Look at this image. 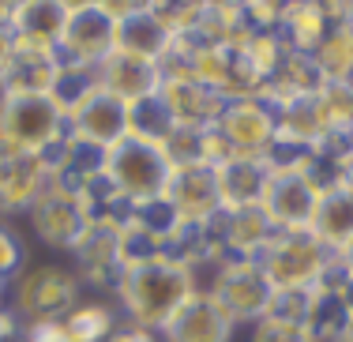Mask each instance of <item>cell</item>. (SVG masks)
I'll return each instance as SVG.
<instances>
[{
	"mask_svg": "<svg viewBox=\"0 0 353 342\" xmlns=\"http://www.w3.org/2000/svg\"><path fill=\"white\" fill-rule=\"evenodd\" d=\"M72 342H109V335L117 331V316L105 305H75L64 316Z\"/></svg>",
	"mask_w": 353,
	"mask_h": 342,
	"instance_id": "obj_24",
	"label": "cell"
},
{
	"mask_svg": "<svg viewBox=\"0 0 353 342\" xmlns=\"http://www.w3.org/2000/svg\"><path fill=\"white\" fill-rule=\"evenodd\" d=\"M214 128L225 136L237 158H267L279 139V110L263 94L237 98V102H225Z\"/></svg>",
	"mask_w": 353,
	"mask_h": 342,
	"instance_id": "obj_9",
	"label": "cell"
},
{
	"mask_svg": "<svg viewBox=\"0 0 353 342\" xmlns=\"http://www.w3.org/2000/svg\"><path fill=\"white\" fill-rule=\"evenodd\" d=\"M117 15L105 4H68V19L61 30V64L72 68H98L117 49Z\"/></svg>",
	"mask_w": 353,
	"mask_h": 342,
	"instance_id": "obj_7",
	"label": "cell"
},
{
	"mask_svg": "<svg viewBox=\"0 0 353 342\" xmlns=\"http://www.w3.org/2000/svg\"><path fill=\"white\" fill-rule=\"evenodd\" d=\"M252 342H312L301 323H285V320H274V316H263L252 331Z\"/></svg>",
	"mask_w": 353,
	"mask_h": 342,
	"instance_id": "obj_26",
	"label": "cell"
},
{
	"mask_svg": "<svg viewBox=\"0 0 353 342\" xmlns=\"http://www.w3.org/2000/svg\"><path fill=\"white\" fill-rule=\"evenodd\" d=\"M109 342H162V335L158 331H147V328H139V323H117V331L109 335Z\"/></svg>",
	"mask_w": 353,
	"mask_h": 342,
	"instance_id": "obj_29",
	"label": "cell"
},
{
	"mask_svg": "<svg viewBox=\"0 0 353 342\" xmlns=\"http://www.w3.org/2000/svg\"><path fill=\"white\" fill-rule=\"evenodd\" d=\"M312 233L319 237V245L331 248L334 256L353 241V192L350 188H331L319 196Z\"/></svg>",
	"mask_w": 353,
	"mask_h": 342,
	"instance_id": "obj_20",
	"label": "cell"
},
{
	"mask_svg": "<svg viewBox=\"0 0 353 342\" xmlns=\"http://www.w3.org/2000/svg\"><path fill=\"white\" fill-rule=\"evenodd\" d=\"M162 203L173 211L181 226H207L222 214L218 199V177L211 165H181L170 173V185L162 192Z\"/></svg>",
	"mask_w": 353,
	"mask_h": 342,
	"instance_id": "obj_11",
	"label": "cell"
},
{
	"mask_svg": "<svg viewBox=\"0 0 353 342\" xmlns=\"http://www.w3.org/2000/svg\"><path fill=\"white\" fill-rule=\"evenodd\" d=\"M64 19H68V4H49V0L15 4L12 34H19V38H41V41H53V46H61Z\"/></svg>",
	"mask_w": 353,
	"mask_h": 342,
	"instance_id": "obj_22",
	"label": "cell"
},
{
	"mask_svg": "<svg viewBox=\"0 0 353 342\" xmlns=\"http://www.w3.org/2000/svg\"><path fill=\"white\" fill-rule=\"evenodd\" d=\"M339 342H350V339H339Z\"/></svg>",
	"mask_w": 353,
	"mask_h": 342,
	"instance_id": "obj_34",
	"label": "cell"
},
{
	"mask_svg": "<svg viewBox=\"0 0 353 342\" xmlns=\"http://www.w3.org/2000/svg\"><path fill=\"white\" fill-rule=\"evenodd\" d=\"M75 263L83 267L94 286H113L124 274V248H121V226L117 222H90L79 245L72 248Z\"/></svg>",
	"mask_w": 353,
	"mask_h": 342,
	"instance_id": "obj_15",
	"label": "cell"
},
{
	"mask_svg": "<svg viewBox=\"0 0 353 342\" xmlns=\"http://www.w3.org/2000/svg\"><path fill=\"white\" fill-rule=\"evenodd\" d=\"M117 294H121L128 323H139L147 331H162L199 290H196V271L188 263L150 260V263L124 267Z\"/></svg>",
	"mask_w": 353,
	"mask_h": 342,
	"instance_id": "obj_1",
	"label": "cell"
},
{
	"mask_svg": "<svg viewBox=\"0 0 353 342\" xmlns=\"http://www.w3.org/2000/svg\"><path fill=\"white\" fill-rule=\"evenodd\" d=\"M117 49L162 64L165 53L173 49V38H170V30H165L162 23L154 19L150 4H136V8H132V12L121 19V30H117Z\"/></svg>",
	"mask_w": 353,
	"mask_h": 342,
	"instance_id": "obj_18",
	"label": "cell"
},
{
	"mask_svg": "<svg viewBox=\"0 0 353 342\" xmlns=\"http://www.w3.org/2000/svg\"><path fill=\"white\" fill-rule=\"evenodd\" d=\"M346 339L353 342V316H350V328H346Z\"/></svg>",
	"mask_w": 353,
	"mask_h": 342,
	"instance_id": "obj_33",
	"label": "cell"
},
{
	"mask_svg": "<svg viewBox=\"0 0 353 342\" xmlns=\"http://www.w3.org/2000/svg\"><path fill=\"white\" fill-rule=\"evenodd\" d=\"M128 105L121 98H113L109 90H94L83 105H75L68 113V136L83 139V143L109 151L121 139H128Z\"/></svg>",
	"mask_w": 353,
	"mask_h": 342,
	"instance_id": "obj_12",
	"label": "cell"
},
{
	"mask_svg": "<svg viewBox=\"0 0 353 342\" xmlns=\"http://www.w3.org/2000/svg\"><path fill=\"white\" fill-rule=\"evenodd\" d=\"M98 79H102V90H109L113 98H121L124 105H136L143 98H154L158 87H162V72H158L154 61L136 53H124V49H113L102 64H98Z\"/></svg>",
	"mask_w": 353,
	"mask_h": 342,
	"instance_id": "obj_14",
	"label": "cell"
},
{
	"mask_svg": "<svg viewBox=\"0 0 353 342\" xmlns=\"http://www.w3.org/2000/svg\"><path fill=\"white\" fill-rule=\"evenodd\" d=\"M214 177H218L222 211H245V207L263 203L267 181H271V165H267V158H233L222 170H214Z\"/></svg>",
	"mask_w": 353,
	"mask_h": 342,
	"instance_id": "obj_17",
	"label": "cell"
},
{
	"mask_svg": "<svg viewBox=\"0 0 353 342\" xmlns=\"http://www.w3.org/2000/svg\"><path fill=\"white\" fill-rule=\"evenodd\" d=\"M308 308H312V290H279L271 301V312L274 320H285V323H308Z\"/></svg>",
	"mask_w": 353,
	"mask_h": 342,
	"instance_id": "obj_25",
	"label": "cell"
},
{
	"mask_svg": "<svg viewBox=\"0 0 353 342\" xmlns=\"http://www.w3.org/2000/svg\"><path fill=\"white\" fill-rule=\"evenodd\" d=\"M170 173L173 170H170V162H165L162 147L147 143V139H136V136H128L117 147H109L105 162H102V177L109 181V188L121 199H128L132 207L162 199L165 185H170Z\"/></svg>",
	"mask_w": 353,
	"mask_h": 342,
	"instance_id": "obj_3",
	"label": "cell"
},
{
	"mask_svg": "<svg viewBox=\"0 0 353 342\" xmlns=\"http://www.w3.org/2000/svg\"><path fill=\"white\" fill-rule=\"evenodd\" d=\"M0 139L49 158L68 139V113L53 102V94H0Z\"/></svg>",
	"mask_w": 353,
	"mask_h": 342,
	"instance_id": "obj_2",
	"label": "cell"
},
{
	"mask_svg": "<svg viewBox=\"0 0 353 342\" xmlns=\"http://www.w3.org/2000/svg\"><path fill=\"white\" fill-rule=\"evenodd\" d=\"M312 61L319 64L327 83H346L353 76V8L339 12V19L331 23V30L319 41Z\"/></svg>",
	"mask_w": 353,
	"mask_h": 342,
	"instance_id": "obj_21",
	"label": "cell"
},
{
	"mask_svg": "<svg viewBox=\"0 0 353 342\" xmlns=\"http://www.w3.org/2000/svg\"><path fill=\"white\" fill-rule=\"evenodd\" d=\"M12 61H15V34H12V27H0V83H4Z\"/></svg>",
	"mask_w": 353,
	"mask_h": 342,
	"instance_id": "obj_30",
	"label": "cell"
},
{
	"mask_svg": "<svg viewBox=\"0 0 353 342\" xmlns=\"http://www.w3.org/2000/svg\"><path fill=\"white\" fill-rule=\"evenodd\" d=\"M158 335H162V342H230L233 320L211 294L199 290Z\"/></svg>",
	"mask_w": 353,
	"mask_h": 342,
	"instance_id": "obj_16",
	"label": "cell"
},
{
	"mask_svg": "<svg viewBox=\"0 0 353 342\" xmlns=\"http://www.w3.org/2000/svg\"><path fill=\"white\" fill-rule=\"evenodd\" d=\"M30 226L46 245L53 248H72L79 245V237L87 233L90 219H87V207H83V199L68 192L61 185V181L49 173L46 188L38 192V199L30 203Z\"/></svg>",
	"mask_w": 353,
	"mask_h": 342,
	"instance_id": "obj_10",
	"label": "cell"
},
{
	"mask_svg": "<svg viewBox=\"0 0 353 342\" xmlns=\"http://www.w3.org/2000/svg\"><path fill=\"white\" fill-rule=\"evenodd\" d=\"M128 128H132L128 136L147 139V143H158V147H162L176 124H173L170 110H165V102L154 94V98H143V102L128 105Z\"/></svg>",
	"mask_w": 353,
	"mask_h": 342,
	"instance_id": "obj_23",
	"label": "cell"
},
{
	"mask_svg": "<svg viewBox=\"0 0 353 342\" xmlns=\"http://www.w3.org/2000/svg\"><path fill=\"white\" fill-rule=\"evenodd\" d=\"M334 260H339V256L319 245V237L312 230H297V233L274 230V237L267 241L263 252L256 256L259 271L267 274L274 294H279V290H312Z\"/></svg>",
	"mask_w": 353,
	"mask_h": 342,
	"instance_id": "obj_4",
	"label": "cell"
},
{
	"mask_svg": "<svg viewBox=\"0 0 353 342\" xmlns=\"http://www.w3.org/2000/svg\"><path fill=\"white\" fill-rule=\"evenodd\" d=\"M312 162V158H308ZM319 185L308 177V170H271L263 192V214L279 233H297V230H312L316 207H319Z\"/></svg>",
	"mask_w": 353,
	"mask_h": 342,
	"instance_id": "obj_8",
	"label": "cell"
},
{
	"mask_svg": "<svg viewBox=\"0 0 353 342\" xmlns=\"http://www.w3.org/2000/svg\"><path fill=\"white\" fill-rule=\"evenodd\" d=\"M339 263H342V271H346L350 279H353V241H350V245L339 252Z\"/></svg>",
	"mask_w": 353,
	"mask_h": 342,
	"instance_id": "obj_31",
	"label": "cell"
},
{
	"mask_svg": "<svg viewBox=\"0 0 353 342\" xmlns=\"http://www.w3.org/2000/svg\"><path fill=\"white\" fill-rule=\"evenodd\" d=\"M23 274V248L12 230L0 226V282H15Z\"/></svg>",
	"mask_w": 353,
	"mask_h": 342,
	"instance_id": "obj_27",
	"label": "cell"
},
{
	"mask_svg": "<svg viewBox=\"0 0 353 342\" xmlns=\"http://www.w3.org/2000/svg\"><path fill=\"white\" fill-rule=\"evenodd\" d=\"M75 305H79V282L64 267H34L12 282V312L23 328L41 320H64Z\"/></svg>",
	"mask_w": 353,
	"mask_h": 342,
	"instance_id": "obj_5",
	"label": "cell"
},
{
	"mask_svg": "<svg viewBox=\"0 0 353 342\" xmlns=\"http://www.w3.org/2000/svg\"><path fill=\"white\" fill-rule=\"evenodd\" d=\"M218 305L225 308L233 323H259L271 312L274 301V286L267 282V274L259 271L256 260H237V256H225L218 263L214 286L207 290Z\"/></svg>",
	"mask_w": 353,
	"mask_h": 342,
	"instance_id": "obj_6",
	"label": "cell"
},
{
	"mask_svg": "<svg viewBox=\"0 0 353 342\" xmlns=\"http://www.w3.org/2000/svg\"><path fill=\"white\" fill-rule=\"evenodd\" d=\"M49 181V162L0 139V211H30Z\"/></svg>",
	"mask_w": 353,
	"mask_h": 342,
	"instance_id": "obj_13",
	"label": "cell"
},
{
	"mask_svg": "<svg viewBox=\"0 0 353 342\" xmlns=\"http://www.w3.org/2000/svg\"><path fill=\"white\" fill-rule=\"evenodd\" d=\"M342 188H350V192H353V158L346 162V173H342Z\"/></svg>",
	"mask_w": 353,
	"mask_h": 342,
	"instance_id": "obj_32",
	"label": "cell"
},
{
	"mask_svg": "<svg viewBox=\"0 0 353 342\" xmlns=\"http://www.w3.org/2000/svg\"><path fill=\"white\" fill-rule=\"evenodd\" d=\"M342 8H323V4H285V19H282V41L297 53L312 57L319 49V41L327 38L331 23L339 19Z\"/></svg>",
	"mask_w": 353,
	"mask_h": 342,
	"instance_id": "obj_19",
	"label": "cell"
},
{
	"mask_svg": "<svg viewBox=\"0 0 353 342\" xmlns=\"http://www.w3.org/2000/svg\"><path fill=\"white\" fill-rule=\"evenodd\" d=\"M23 342H72V335L64 328V320H41L23 328Z\"/></svg>",
	"mask_w": 353,
	"mask_h": 342,
	"instance_id": "obj_28",
	"label": "cell"
}]
</instances>
